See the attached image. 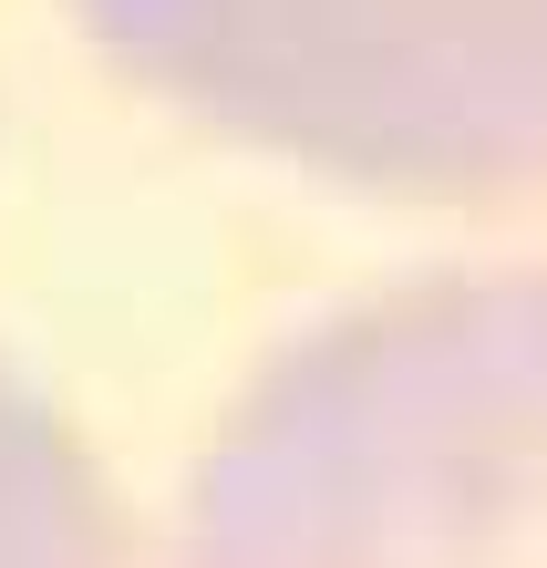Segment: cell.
<instances>
[{
    "label": "cell",
    "mask_w": 547,
    "mask_h": 568,
    "mask_svg": "<svg viewBox=\"0 0 547 568\" xmlns=\"http://www.w3.org/2000/svg\"><path fill=\"white\" fill-rule=\"evenodd\" d=\"M134 42H176L300 104H547V0H104Z\"/></svg>",
    "instance_id": "obj_1"
}]
</instances>
